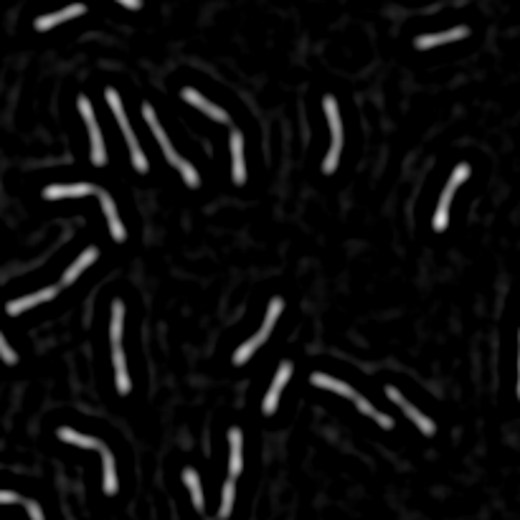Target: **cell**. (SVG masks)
<instances>
[{"instance_id":"obj_34","label":"cell","mask_w":520,"mask_h":520,"mask_svg":"<svg viewBox=\"0 0 520 520\" xmlns=\"http://www.w3.org/2000/svg\"><path fill=\"white\" fill-rule=\"evenodd\" d=\"M0 502H18V495L8 493V490H0Z\"/></svg>"},{"instance_id":"obj_4","label":"cell","mask_w":520,"mask_h":520,"mask_svg":"<svg viewBox=\"0 0 520 520\" xmlns=\"http://www.w3.org/2000/svg\"><path fill=\"white\" fill-rule=\"evenodd\" d=\"M84 13H87V6L74 3V6H67L64 11H56V13H48V15L36 18V31H48V28L59 26V23H67V20L76 18V15H84Z\"/></svg>"},{"instance_id":"obj_32","label":"cell","mask_w":520,"mask_h":520,"mask_svg":"<svg viewBox=\"0 0 520 520\" xmlns=\"http://www.w3.org/2000/svg\"><path fill=\"white\" fill-rule=\"evenodd\" d=\"M28 507V515H31V520H43V513H41V505H36L34 500H28L26 502Z\"/></svg>"},{"instance_id":"obj_6","label":"cell","mask_w":520,"mask_h":520,"mask_svg":"<svg viewBox=\"0 0 520 520\" xmlns=\"http://www.w3.org/2000/svg\"><path fill=\"white\" fill-rule=\"evenodd\" d=\"M470 36V28L467 26H457L452 28V31H444V34H429V36H419V39L413 41V46L416 48H434V46H442V43H452V41H460V39H467Z\"/></svg>"},{"instance_id":"obj_9","label":"cell","mask_w":520,"mask_h":520,"mask_svg":"<svg viewBox=\"0 0 520 520\" xmlns=\"http://www.w3.org/2000/svg\"><path fill=\"white\" fill-rule=\"evenodd\" d=\"M51 297H56V287H46V289H41V292H36V294H28V297H20V300L8 302V315L26 313V310H31V307L41 305V302L51 300Z\"/></svg>"},{"instance_id":"obj_13","label":"cell","mask_w":520,"mask_h":520,"mask_svg":"<svg viewBox=\"0 0 520 520\" xmlns=\"http://www.w3.org/2000/svg\"><path fill=\"white\" fill-rule=\"evenodd\" d=\"M112 363H114V376H117V391L122 396L130 394V376H127L125 366V353H122V345L112 348Z\"/></svg>"},{"instance_id":"obj_11","label":"cell","mask_w":520,"mask_h":520,"mask_svg":"<svg viewBox=\"0 0 520 520\" xmlns=\"http://www.w3.org/2000/svg\"><path fill=\"white\" fill-rule=\"evenodd\" d=\"M310 383L317 388H327V391H335V394H341V396H348V399H353L355 391L348 383H343V381L333 378V376H327V374H313L310 376Z\"/></svg>"},{"instance_id":"obj_36","label":"cell","mask_w":520,"mask_h":520,"mask_svg":"<svg viewBox=\"0 0 520 520\" xmlns=\"http://www.w3.org/2000/svg\"><path fill=\"white\" fill-rule=\"evenodd\" d=\"M518 396H520V358H518Z\"/></svg>"},{"instance_id":"obj_24","label":"cell","mask_w":520,"mask_h":520,"mask_svg":"<svg viewBox=\"0 0 520 520\" xmlns=\"http://www.w3.org/2000/svg\"><path fill=\"white\" fill-rule=\"evenodd\" d=\"M127 137V145H130V153H132V165L137 167V173H147V160H145V153L140 150L137 145V137L132 135V130L125 135Z\"/></svg>"},{"instance_id":"obj_30","label":"cell","mask_w":520,"mask_h":520,"mask_svg":"<svg viewBox=\"0 0 520 520\" xmlns=\"http://www.w3.org/2000/svg\"><path fill=\"white\" fill-rule=\"evenodd\" d=\"M0 358L6 360L8 366H15V363H18V355H15L13 348L8 345V341L3 338V333H0Z\"/></svg>"},{"instance_id":"obj_28","label":"cell","mask_w":520,"mask_h":520,"mask_svg":"<svg viewBox=\"0 0 520 520\" xmlns=\"http://www.w3.org/2000/svg\"><path fill=\"white\" fill-rule=\"evenodd\" d=\"M467 178H470V165H467V163H462V165L454 167V173H452V178H449V183H447V188H444V191L454 196V191H457V188H460Z\"/></svg>"},{"instance_id":"obj_18","label":"cell","mask_w":520,"mask_h":520,"mask_svg":"<svg viewBox=\"0 0 520 520\" xmlns=\"http://www.w3.org/2000/svg\"><path fill=\"white\" fill-rule=\"evenodd\" d=\"M142 117H145V122L150 125V130H153V135H155V140L160 142V147L165 150V155L173 153V145H170V140H167L165 130L160 127V122H158V117H155V112H153V107H150V104H145V107H142Z\"/></svg>"},{"instance_id":"obj_7","label":"cell","mask_w":520,"mask_h":520,"mask_svg":"<svg viewBox=\"0 0 520 520\" xmlns=\"http://www.w3.org/2000/svg\"><path fill=\"white\" fill-rule=\"evenodd\" d=\"M231 173L233 183H247V163H244V137L239 135V130L231 132Z\"/></svg>"},{"instance_id":"obj_16","label":"cell","mask_w":520,"mask_h":520,"mask_svg":"<svg viewBox=\"0 0 520 520\" xmlns=\"http://www.w3.org/2000/svg\"><path fill=\"white\" fill-rule=\"evenodd\" d=\"M59 437L64 442H69V444H74V447H81V449H104V444H102L100 439H92V437H87V434L74 432V429H69V427L59 429Z\"/></svg>"},{"instance_id":"obj_31","label":"cell","mask_w":520,"mask_h":520,"mask_svg":"<svg viewBox=\"0 0 520 520\" xmlns=\"http://www.w3.org/2000/svg\"><path fill=\"white\" fill-rule=\"evenodd\" d=\"M353 401H355V409H358L360 413H366V416H374L376 413V409L371 406V401L363 399V396H353Z\"/></svg>"},{"instance_id":"obj_5","label":"cell","mask_w":520,"mask_h":520,"mask_svg":"<svg viewBox=\"0 0 520 520\" xmlns=\"http://www.w3.org/2000/svg\"><path fill=\"white\" fill-rule=\"evenodd\" d=\"M183 100L188 102V104H193L196 109H200V112H206L208 117H214L216 122H221V125H228V114L224 112L221 107H216V104H211V102L203 97V94H198L196 89H191V87H186L183 89Z\"/></svg>"},{"instance_id":"obj_1","label":"cell","mask_w":520,"mask_h":520,"mask_svg":"<svg viewBox=\"0 0 520 520\" xmlns=\"http://www.w3.org/2000/svg\"><path fill=\"white\" fill-rule=\"evenodd\" d=\"M79 112L87 122V130H89V137H92V163L97 167H102L107 163V150H104V140H102V132H100V125L94 122V112H92V104H89L87 97H79Z\"/></svg>"},{"instance_id":"obj_29","label":"cell","mask_w":520,"mask_h":520,"mask_svg":"<svg viewBox=\"0 0 520 520\" xmlns=\"http://www.w3.org/2000/svg\"><path fill=\"white\" fill-rule=\"evenodd\" d=\"M341 147H343V145H333V147H330V153H327L325 163H322V170H325L327 175L335 173V167H338V158H341Z\"/></svg>"},{"instance_id":"obj_23","label":"cell","mask_w":520,"mask_h":520,"mask_svg":"<svg viewBox=\"0 0 520 520\" xmlns=\"http://www.w3.org/2000/svg\"><path fill=\"white\" fill-rule=\"evenodd\" d=\"M449 203H452V193H442L439 206H437V214H434V231H444L449 224Z\"/></svg>"},{"instance_id":"obj_12","label":"cell","mask_w":520,"mask_h":520,"mask_svg":"<svg viewBox=\"0 0 520 520\" xmlns=\"http://www.w3.org/2000/svg\"><path fill=\"white\" fill-rule=\"evenodd\" d=\"M97 256H100V252H97L94 247H89L87 252L81 254L79 259L74 261L71 267L67 269V274H64V285H74V280H76V277H79V274L84 272V269L92 267L94 261H97Z\"/></svg>"},{"instance_id":"obj_15","label":"cell","mask_w":520,"mask_h":520,"mask_svg":"<svg viewBox=\"0 0 520 520\" xmlns=\"http://www.w3.org/2000/svg\"><path fill=\"white\" fill-rule=\"evenodd\" d=\"M327 114V122H330V132H333V145H343V125H341V112H338V104H335L333 97H325L322 102Z\"/></svg>"},{"instance_id":"obj_2","label":"cell","mask_w":520,"mask_h":520,"mask_svg":"<svg viewBox=\"0 0 520 520\" xmlns=\"http://www.w3.org/2000/svg\"><path fill=\"white\" fill-rule=\"evenodd\" d=\"M386 396H388V399H391V401H394V404L401 409V411L406 413V416L413 421V424H416V427L421 429V434H427V437H432V434L437 432V427H434V421L429 419V416H424V413H421L419 409L413 406V404H409V401L399 394V388L388 386V388H386Z\"/></svg>"},{"instance_id":"obj_19","label":"cell","mask_w":520,"mask_h":520,"mask_svg":"<svg viewBox=\"0 0 520 520\" xmlns=\"http://www.w3.org/2000/svg\"><path fill=\"white\" fill-rule=\"evenodd\" d=\"M167 160H170V165H173V167H178L180 175H183V180H186L188 186L198 188V183H200L198 173H196V167L191 165V163H186L183 158H180V155H175V150H173V153H167Z\"/></svg>"},{"instance_id":"obj_22","label":"cell","mask_w":520,"mask_h":520,"mask_svg":"<svg viewBox=\"0 0 520 520\" xmlns=\"http://www.w3.org/2000/svg\"><path fill=\"white\" fill-rule=\"evenodd\" d=\"M264 341H267V338H264L261 333H256L254 338H249V341L244 343V345H241L239 350H236V353H233V363H236V366H244V363H247V360L252 358L254 350H256V348H259Z\"/></svg>"},{"instance_id":"obj_25","label":"cell","mask_w":520,"mask_h":520,"mask_svg":"<svg viewBox=\"0 0 520 520\" xmlns=\"http://www.w3.org/2000/svg\"><path fill=\"white\" fill-rule=\"evenodd\" d=\"M102 454H104V493L114 495V493H117V474H114V460H112V454H109L107 449H102Z\"/></svg>"},{"instance_id":"obj_20","label":"cell","mask_w":520,"mask_h":520,"mask_svg":"<svg viewBox=\"0 0 520 520\" xmlns=\"http://www.w3.org/2000/svg\"><path fill=\"white\" fill-rule=\"evenodd\" d=\"M122 327H125V305L117 300V302H112V327H109L112 348L120 345V341H122Z\"/></svg>"},{"instance_id":"obj_26","label":"cell","mask_w":520,"mask_h":520,"mask_svg":"<svg viewBox=\"0 0 520 520\" xmlns=\"http://www.w3.org/2000/svg\"><path fill=\"white\" fill-rule=\"evenodd\" d=\"M282 310H285L282 297H274V300L269 302L267 317H264V327H261V335H264V338H269V333H272V327H274V322H277V317H280Z\"/></svg>"},{"instance_id":"obj_14","label":"cell","mask_w":520,"mask_h":520,"mask_svg":"<svg viewBox=\"0 0 520 520\" xmlns=\"http://www.w3.org/2000/svg\"><path fill=\"white\" fill-rule=\"evenodd\" d=\"M241 442H244V437H241L239 429H231V432H228V444H231V462H228V472H231V480H233V477H239L241 467H244V457H241Z\"/></svg>"},{"instance_id":"obj_17","label":"cell","mask_w":520,"mask_h":520,"mask_svg":"<svg viewBox=\"0 0 520 520\" xmlns=\"http://www.w3.org/2000/svg\"><path fill=\"white\" fill-rule=\"evenodd\" d=\"M183 482H186L188 493H191V500H193V507L198 510V513H203V507H206V502H203V490H200L198 472L188 467L186 472H183Z\"/></svg>"},{"instance_id":"obj_27","label":"cell","mask_w":520,"mask_h":520,"mask_svg":"<svg viewBox=\"0 0 520 520\" xmlns=\"http://www.w3.org/2000/svg\"><path fill=\"white\" fill-rule=\"evenodd\" d=\"M231 507H233V480L224 482V495H221V510H219V518H228L231 515Z\"/></svg>"},{"instance_id":"obj_21","label":"cell","mask_w":520,"mask_h":520,"mask_svg":"<svg viewBox=\"0 0 520 520\" xmlns=\"http://www.w3.org/2000/svg\"><path fill=\"white\" fill-rule=\"evenodd\" d=\"M104 97H107V104L109 109H112V114L117 117V125L122 127V132H130V122H127V114H125V107H122V100H120V94L114 92V89H107L104 92Z\"/></svg>"},{"instance_id":"obj_8","label":"cell","mask_w":520,"mask_h":520,"mask_svg":"<svg viewBox=\"0 0 520 520\" xmlns=\"http://www.w3.org/2000/svg\"><path fill=\"white\" fill-rule=\"evenodd\" d=\"M100 198H102V208H104V216H107L109 233L114 236V241H125L127 239V231H125V224H122L120 216H117L114 200L109 198V193H104V191H100Z\"/></svg>"},{"instance_id":"obj_10","label":"cell","mask_w":520,"mask_h":520,"mask_svg":"<svg viewBox=\"0 0 520 520\" xmlns=\"http://www.w3.org/2000/svg\"><path fill=\"white\" fill-rule=\"evenodd\" d=\"M94 193V186L89 183H76V186H48L43 191V198L56 200V198H71V196H89Z\"/></svg>"},{"instance_id":"obj_33","label":"cell","mask_w":520,"mask_h":520,"mask_svg":"<svg viewBox=\"0 0 520 520\" xmlns=\"http://www.w3.org/2000/svg\"><path fill=\"white\" fill-rule=\"evenodd\" d=\"M374 419L378 421V424H381L383 429H391V427H394V419H391L388 413H378V411H376V413H374Z\"/></svg>"},{"instance_id":"obj_35","label":"cell","mask_w":520,"mask_h":520,"mask_svg":"<svg viewBox=\"0 0 520 520\" xmlns=\"http://www.w3.org/2000/svg\"><path fill=\"white\" fill-rule=\"evenodd\" d=\"M117 3H122V6L130 8V11H137V8H142V0H117Z\"/></svg>"},{"instance_id":"obj_3","label":"cell","mask_w":520,"mask_h":520,"mask_svg":"<svg viewBox=\"0 0 520 520\" xmlns=\"http://www.w3.org/2000/svg\"><path fill=\"white\" fill-rule=\"evenodd\" d=\"M289 376H292V363H282L280 371H277V376H274V381H272V388H269V394L264 396V404H261V411L267 413V416H272V413L277 411L280 394H282V388L287 386Z\"/></svg>"}]
</instances>
